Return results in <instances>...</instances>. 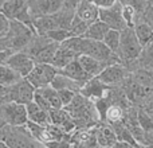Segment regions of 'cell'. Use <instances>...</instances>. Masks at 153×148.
I'll return each mask as SVG.
<instances>
[{"mask_svg":"<svg viewBox=\"0 0 153 148\" xmlns=\"http://www.w3.org/2000/svg\"><path fill=\"white\" fill-rule=\"evenodd\" d=\"M67 112L71 114L75 124V129H93L97 124L101 123V117L95 102L81 93L75 94L74 100L66 108Z\"/></svg>","mask_w":153,"mask_h":148,"instance_id":"6da1fadb","label":"cell"},{"mask_svg":"<svg viewBox=\"0 0 153 148\" xmlns=\"http://www.w3.org/2000/svg\"><path fill=\"white\" fill-rule=\"evenodd\" d=\"M0 141H4L11 148H42V147H45L30 132L27 124L20 125V127L5 125V127L0 128Z\"/></svg>","mask_w":153,"mask_h":148,"instance_id":"7a4b0ae2","label":"cell"},{"mask_svg":"<svg viewBox=\"0 0 153 148\" xmlns=\"http://www.w3.org/2000/svg\"><path fill=\"white\" fill-rule=\"evenodd\" d=\"M35 89L26 78L11 86H0V102H18L28 105L34 101Z\"/></svg>","mask_w":153,"mask_h":148,"instance_id":"3957f363","label":"cell"},{"mask_svg":"<svg viewBox=\"0 0 153 148\" xmlns=\"http://www.w3.org/2000/svg\"><path fill=\"white\" fill-rule=\"evenodd\" d=\"M79 54H81V55L91 57V58L102 62V64L106 65V66L121 64V59L118 58V55H117L116 53H113L103 42L86 39V38H83V37H82V40H81Z\"/></svg>","mask_w":153,"mask_h":148,"instance_id":"277c9868","label":"cell"},{"mask_svg":"<svg viewBox=\"0 0 153 148\" xmlns=\"http://www.w3.org/2000/svg\"><path fill=\"white\" fill-rule=\"evenodd\" d=\"M141 51H143V46L136 35L134 28L128 27L124 31H121V42H120V49L117 51V55L121 59V64L128 65L136 61L140 57Z\"/></svg>","mask_w":153,"mask_h":148,"instance_id":"5b68a950","label":"cell"},{"mask_svg":"<svg viewBox=\"0 0 153 148\" xmlns=\"http://www.w3.org/2000/svg\"><path fill=\"white\" fill-rule=\"evenodd\" d=\"M28 123L26 105L18 102H0V128L5 125L20 127Z\"/></svg>","mask_w":153,"mask_h":148,"instance_id":"8992f818","label":"cell"},{"mask_svg":"<svg viewBox=\"0 0 153 148\" xmlns=\"http://www.w3.org/2000/svg\"><path fill=\"white\" fill-rule=\"evenodd\" d=\"M27 127H28L30 132L34 135V138L38 141L46 146L48 143H53V141H58V140H63L65 138L69 136V133L65 132L63 129H61L59 127L54 124H48V125H39L35 124V123L28 121L27 123Z\"/></svg>","mask_w":153,"mask_h":148,"instance_id":"52a82bcc","label":"cell"},{"mask_svg":"<svg viewBox=\"0 0 153 148\" xmlns=\"http://www.w3.org/2000/svg\"><path fill=\"white\" fill-rule=\"evenodd\" d=\"M1 13L8 20H19L31 28H34L30 7L26 0H8V1H5L3 4Z\"/></svg>","mask_w":153,"mask_h":148,"instance_id":"ba28073f","label":"cell"},{"mask_svg":"<svg viewBox=\"0 0 153 148\" xmlns=\"http://www.w3.org/2000/svg\"><path fill=\"white\" fill-rule=\"evenodd\" d=\"M58 74V70L50 64H36L32 72L26 77V79L35 87V89H42V87L50 86L51 82Z\"/></svg>","mask_w":153,"mask_h":148,"instance_id":"9c48e42d","label":"cell"},{"mask_svg":"<svg viewBox=\"0 0 153 148\" xmlns=\"http://www.w3.org/2000/svg\"><path fill=\"white\" fill-rule=\"evenodd\" d=\"M100 20L108 24L110 30H116L120 32L128 28V23L122 15V4L120 1H117L116 4L109 8H101Z\"/></svg>","mask_w":153,"mask_h":148,"instance_id":"30bf717a","label":"cell"},{"mask_svg":"<svg viewBox=\"0 0 153 148\" xmlns=\"http://www.w3.org/2000/svg\"><path fill=\"white\" fill-rule=\"evenodd\" d=\"M65 5V0H32L28 3L32 22L34 19L56 13Z\"/></svg>","mask_w":153,"mask_h":148,"instance_id":"8fae6325","label":"cell"},{"mask_svg":"<svg viewBox=\"0 0 153 148\" xmlns=\"http://www.w3.org/2000/svg\"><path fill=\"white\" fill-rule=\"evenodd\" d=\"M129 75H130V72L128 70V67L125 65L116 64L106 67L98 75V78L102 82H105L106 85H109V86H117V85H121Z\"/></svg>","mask_w":153,"mask_h":148,"instance_id":"7c38bea8","label":"cell"},{"mask_svg":"<svg viewBox=\"0 0 153 148\" xmlns=\"http://www.w3.org/2000/svg\"><path fill=\"white\" fill-rule=\"evenodd\" d=\"M10 67H12L16 73H19L23 78H26L30 73L32 72V69L35 67V62L28 54L23 53V51H19V53H13L10 55L7 64Z\"/></svg>","mask_w":153,"mask_h":148,"instance_id":"4fadbf2b","label":"cell"},{"mask_svg":"<svg viewBox=\"0 0 153 148\" xmlns=\"http://www.w3.org/2000/svg\"><path fill=\"white\" fill-rule=\"evenodd\" d=\"M109 87L110 86L106 85L105 82H102L98 77H93L91 79H89V81L82 86V89L79 93H81L82 96H85L86 98H89V100H91L95 102V101H98V100L105 97V94L108 93Z\"/></svg>","mask_w":153,"mask_h":148,"instance_id":"5bb4252c","label":"cell"},{"mask_svg":"<svg viewBox=\"0 0 153 148\" xmlns=\"http://www.w3.org/2000/svg\"><path fill=\"white\" fill-rule=\"evenodd\" d=\"M93 131H94L95 138H97L98 144H100L101 148H113L118 141L113 127L109 125L108 123L101 121L100 124H97L93 128Z\"/></svg>","mask_w":153,"mask_h":148,"instance_id":"9a60e30c","label":"cell"},{"mask_svg":"<svg viewBox=\"0 0 153 148\" xmlns=\"http://www.w3.org/2000/svg\"><path fill=\"white\" fill-rule=\"evenodd\" d=\"M75 18H78L83 23L91 26L93 23L100 20V8L95 4H93L90 0H83L76 5Z\"/></svg>","mask_w":153,"mask_h":148,"instance_id":"2e32d148","label":"cell"},{"mask_svg":"<svg viewBox=\"0 0 153 148\" xmlns=\"http://www.w3.org/2000/svg\"><path fill=\"white\" fill-rule=\"evenodd\" d=\"M125 66L128 67V70L130 73L137 69H144L153 73V40L151 43H148L145 47H143L140 57L136 61L130 62V64L125 65Z\"/></svg>","mask_w":153,"mask_h":148,"instance_id":"e0dca14e","label":"cell"},{"mask_svg":"<svg viewBox=\"0 0 153 148\" xmlns=\"http://www.w3.org/2000/svg\"><path fill=\"white\" fill-rule=\"evenodd\" d=\"M50 117H51V124L59 127L63 129L65 132L71 133L75 131V124L73 120L71 114L66 111L65 108L62 109H51L50 111Z\"/></svg>","mask_w":153,"mask_h":148,"instance_id":"ac0fdd59","label":"cell"},{"mask_svg":"<svg viewBox=\"0 0 153 148\" xmlns=\"http://www.w3.org/2000/svg\"><path fill=\"white\" fill-rule=\"evenodd\" d=\"M51 43H53V40H51L47 35H39V34L35 32L34 37H32L31 40L28 42V45L24 47L23 53L28 54L35 62V58H36V57L39 55L46 47H48Z\"/></svg>","mask_w":153,"mask_h":148,"instance_id":"d6986e66","label":"cell"},{"mask_svg":"<svg viewBox=\"0 0 153 148\" xmlns=\"http://www.w3.org/2000/svg\"><path fill=\"white\" fill-rule=\"evenodd\" d=\"M59 74H63V75L69 77V78L74 79V81L79 82V84L85 85L89 79H91L93 77L89 75L86 72H85V69L82 67V65L79 64L78 59H75V61H73L70 65H67L65 69L62 70H58Z\"/></svg>","mask_w":153,"mask_h":148,"instance_id":"ffe728a7","label":"cell"},{"mask_svg":"<svg viewBox=\"0 0 153 148\" xmlns=\"http://www.w3.org/2000/svg\"><path fill=\"white\" fill-rule=\"evenodd\" d=\"M27 108V116H28V121L35 123L39 125H48L51 124V117L50 112L42 109L38 104H35L34 101L30 102L28 105H26Z\"/></svg>","mask_w":153,"mask_h":148,"instance_id":"44dd1931","label":"cell"},{"mask_svg":"<svg viewBox=\"0 0 153 148\" xmlns=\"http://www.w3.org/2000/svg\"><path fill=\"white\" fill-rule=\"evenodd\" d=\"M78 58H79V55L76 53H74V51L70 50V49L65 47V46L59 45V49H58V51H56L51 65H53L56 70H62V69H65L67 65H70L73 61H75V59H78Z\"/></svg>","mask_w":153,"mask_h":148,"instance_id":"7402d4cb","label":"cell"},{"mask_svg":"<svg viewBox=\"0 0 153 148\" xmlns=\"http://www.w3.org/2000/svg\"><path fill=\"white\" fill-rule=\"evenodd\" d=\"M75 8L76 7L65 4L63 7H62V10H59L58 12L53 15L59 28L69 30L70 31V27H71L73 20H74V18H75Z\"/></svg>","mask_w":153,"mask_h":148,"instance_id":"603a6c76","label":"cell"},{"mask_svg":"<svg viewBox=\"0 0 153 148\" xmlns=\"http://www.w3.org/2000/svg\"><path fill=\"white\" fill-rule=\"evenodd\" d=\"M51 86L56 90H71L74 93H79L83 85L74 81V79L69 78V77L63 75V74L58 73L56 77L54 78V81L51 82Z\"/></svg>","mask_w":153,"mask_h":148,"instance_id":"cb8c5ba5","label":"cell"},{"mask_svg":"<svg viewBox=\"0 0 153 148\" xmlns=\"http://www.w3.org/2000/svg\"><path fill=\"white\" fill-rule=\"evenodd\" d=\"M78 61H79V64L82 65V67L85 69V72L91 77H98L108 67L106 65H103L102 62L97 61V59L91 58V57H89V55H79Z\"/></svg>","mask_w":153,"mask_h":148,"instance_id":"d4e9b609","label":"cell"},{"mask_svg":"<svg viewBox=\"0 0 153 148\" xmlns=\"http://www.w3.org/2000/svg\"><path fill=\"white\" fill-rule=\"evenodd\" d=\"M109 26L105 24L103 22L98 20L95 23H93L91 26L87 28V31L85 32L83 38L86 39H91V40H98V42H102L103 38L106 37V34L109 32Z\"/></svg>","mask_w":153,"mask_h":148,"instance_id":"484cf974","label":"cell"},{"mask_svg":"<svg viewBox=\"0 0 153 148\" xmlns=\"http://www.w3.org/2000/svg\"><path fill=\"white\" fill-rule=\"evenodd\" d=\"M23 77L8 65H0V86H11L22 81Z\"/></svg>","mask_w":153,"mask_h":148,"instance_id":"4316f807","label":"cell"},{"mask_svg":"<svg viewBox=\"0 0 153 148\" xmlns=\"http://www.w3.org/2000/svg\"><path fill=\"white\" fill-rule=\"evenodd\" d=\"M133 28H134V32H136V35H137V38L143 47H145L148 43H151L153 40V30H152V27H149L146 23L138 22V23L134 24Z\"/></svg>","mask_w":153,"mask_h":148,"instance_id":"83f0119b","label":"cell"},{"mask_svg":"<svg viewBox=\"0 0 153 148\" xmlns=\"http://www.w3.org/2000/svg\"><path fill=\"white\" fill-rule=\"evenodd\" d=\"M46 100L48 101V104L51 105L53 109H62L63 108V104L61 101V97H59V93L56 89H54L53 86H46V87H42V89H36Z\"/></svg>","mask_w":153,"mask_h":148,"instance_id":"f1b7e54d","label":"cell"},{"mask_svg":"<svg viewBox=\"0 0 153 148\" xmlns=\"http://www.w3.org/2000/svg\"><path fill=\"white\" fill-rule=\"evenodd\" d=\"M113 53L117 54L120 49V42H121V32L116 31V30H109V32L106 34V37L102 40Z\"/></svg>","mask_w":153,"mask_h":148,"instance_id":"f546056e","label":"cell"},{"mask_svg":"<svg viewBox=\"0 0 153 148\" xmlns=\"http://www.w3.org/2000/svg\"><path fill=\"white\" fill-rule=\"evenodd\" d=\"M138 123H140V127L143 128L145 132L153 131V120H152L148 111L138 109Z\"/></svg>","mask_w":153,"mask_h":148,"instance_id":"4dcf8cb0","label":"cell"},{"mask_svg":"<svg viewBox=\"0 0 153 148\" xmlns=\"http://www.w3.org/2000/svg\"><path fill=\"white\" fill-rule=\"evenodd\" d=\"M47 35L48 38H50L53 42H56V43H59L61 45L62 42H65L66 39H69V38H71L73 35H71V32L69 31V30H63V28H58V30H53V31H50V32H47Z\"/></svg>","mask_w":153,"mask_h":148,"instance_id":"1f68e13d","label":"cell"},{"mask_svg":"<svg viewBox=\"0 0 153 148\" xmlns=\"http://www.w3.org/2000/svg\"><path fill=\"white\" fill-rule=\"evenodd\" d=\"M120 3H121L122 5H130V7H133L136 11H137V15H138V20H140L141 15H143V12L145 11L146 5H148L149 0H118ZM137 20V22H138ZM136 22V23H137Z\"/></svg>","mask_w":153,"mask_h":148,"instance_id":"d6a6232c","label":"cell"},{"mask_svg":"<svg viewBox=\"0 0 153 148\" xmlns=\"http://www.w3.org/2000/svg\"><path fill=\"white\" fill-rule=\"evenodd\" d=\"M138 22H144V23H146L149 27H152V30H153V1L148 3L145 11L143 12V15H141V18Z\"/></svg>","mask_w":153,"mask_h":148,"instance_id":"836d02e7","label":"cell"},{"mask_svg":"<svg viewBox=\"0 0 153 148\" xmlns=\"http://www.w3.org/2000/svg\"><path fill=\"white\" fill-rule=\"evenodd\" d=\"M58 93H59V97H61L62 104H63V108H66L67 105H70L71 101L74 100L75 94H78V93H74V92H71V90H58Z\"/></svg>","mask_w":153,"mask_h":148,"instance_id":"e575fe53","label":"cell"},{"mask_svg":"<svg viewBox=\"0 0 153 148\" xmlns=\"http://www.w3.org/2000/svg\"><path fill=\"white\" fill-rule=\"evenodd\" d=\"M34 102H35V104H38V105H39L40 108H42V109H45V111H47V112H50L51 109H53V108H51V105H50V104H48V101L46 100V98L43 97V96L40 94V93L38 92V90H36V92H35Z\"/></svg>","mask_w":153,"mask_h":148,"instance_id":"d590c367","label":"cell"},{"mask_svg":"<svg viewBox=\"0 0 153 148\" xmlns=\"http://www.w3.org/2000/svg\"><path fill=\"white\" fill-rule=\"evenodd\" d=\"M10 30V20L3 13H0V38L5 37Z\"/></svg>","mask_w":153,"mask_h":148,"instance_id":"8d00e7d4","label":"cell"},{"mask_svg":"<svg viewBox=\"0 0 153 148\" xmlns=\"http://www.w3.org/2000/svg\"><path fill=\"white\" fill-rule=\"evenodd\" d=\"M90 1L93 3V4H95L98 8H109L111 7V5H114L118 0H90Z\"/></svg>","mask_w":153,"mask_h":148,"instance_id":"74e56055","label":"cell"},{"mask_svg":"<svg viewBox=\"0 0 153 148\" xmlns=\"http://www.w3.org/2000/svg\"><path fill=\"white\" fill-rule=\"evenodd\" d=\"M144 147H153V131L145 132V146Z\"/></svg>","mask_w":153,"mask_h":148,"instance_id":"f35d334b","label":"cell"},{"mask_svg":"<svg viewBox=\"0 0 153 148\" xmlns=\"http://www.w3.org/2000/svg\"><path fill=\"white\" fill-rule=\"evenodd\" d=\"M12 53H10V51H0V65H5L8 61V58H10V55Z\"/></svg>","mask_w":153,"mask_h":148,"instance_id":"ab89813d","label":"cell"},{"mask_svg":"<svg viewBox=\"0 0 153 148\" xmlns=\"http://www.w3.org/2000/svg\"><path fill=\"white\" fill-rule=\"evenodd\" d=\"M113 148H137V147L132 146L129 143H124V141H117V144ZM140 148H144V147H140Z\"/></svg>","mask_w":153,"mask_h":148,"instance_id":"60d3db41","label":"cell"},{"mask_svg":"<svg viewBox=\"0 0 153 148\" xmlns=\"http://www.w3.org/2000/svg\"><path fill=\"white\" fill-rule=\"evenodd\" d=\"M81 1H83V0H65V4L73 5V7H76V5H78Z\"/></svg>","mask_w":153,"mask_h":148,"instance_id":"b9f144b4","label":"cell"},{"mask_svg":"<svg viewBox=\"0 0 153 148\" xmlns=\"http://www.w3.org/2000/svg\"><path fill=\"white\" fill-rule=\"evenodd\" d=\"M0 148H11V147H8L4 141H0Z\"/></svg>","mask_w":153,"mask_h":148,"instance_id":"7bdbcfd3","label":"cell"},{"mask_svg":"<svg viewBox=\"0 0 153 148\" xmlns=\"http://www.w3.org/2000/svg\"><path fill=\"white\" fill-rule=\"evenodd\" d=\"M149 112V114H151V117H152V120H153V111H148Z\"/></svg>","mask_w":153,"mask_h":148,"instance_id":"ee69618b","label":"cell"},{"mask_svg":"<svg viewBox=\"0 0 153 148\" xmlns=\"http://www.w3.org/2000/svg\"><path fill=\"white\" fill-rule=\"evenodd\" d=\"M1 11H3V4H0V13H1Z\"/></svg>","mask_w":153,"mask_h":148,"instance_id":"f6af8a7d","label":"cell"},{"mask_svg":"<svg viewBox=\"0 0 153 148\" xmlns=\"http://www.w3.org/2000/svg\"><path fill=\"white\" fill-rule=\"evenodd\" d=\"M26 1H27V3H30V1H32V0H26Z\"/></svg>","mask_w":153,"mask_h":148,"instance_id":"bcb514c9","label":"cell"},{"mask_svg":"<svg viewBox=\"0 0 153 148\" xmlns=\"http://www.w3.org/2000/svg\"><path fill=\"white\" fill-rule=\"evenodd\" d=\"M146 148H153V147H146Z\"/></svg>","mask_w":153,"mask_h":148,"instance_id":"7dc6e473","label":"cell"},{"mask_svg":"<svg viewBox=\"0 0 153 148\" xmlns=\"http://www.w3.org/2000/svg\"><path fill=\"white\" fill-rule=\"evenodd\" d=\"M149 1H153V0H149Z\"/></svg>","mask_w":153,"mask_h":148,"instance_id":"c3c4849f","label":"cell"}]
</instances>
